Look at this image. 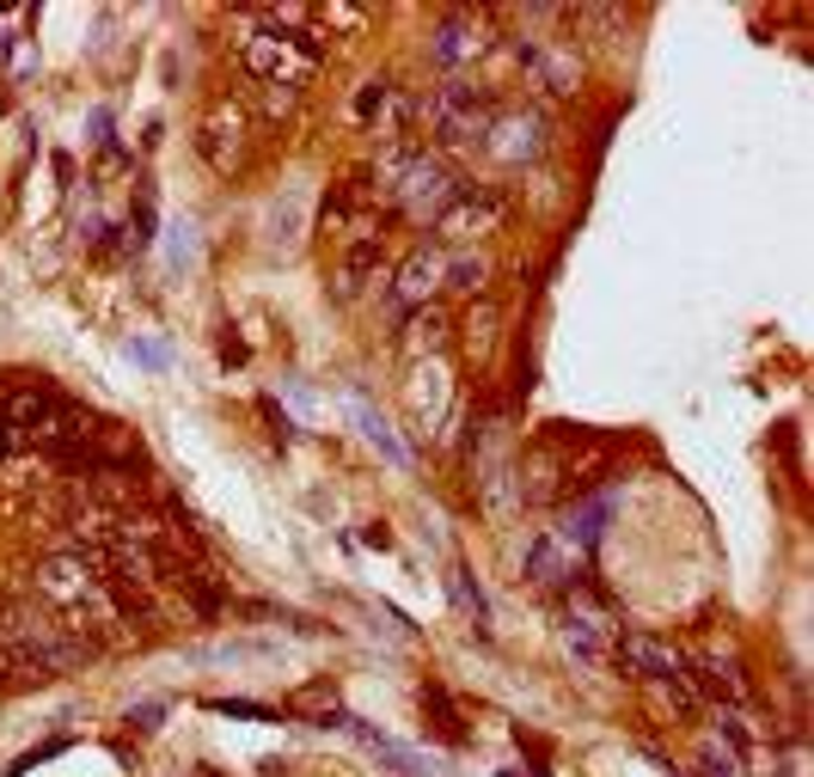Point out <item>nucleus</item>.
Returning a JSON list of instances; mask_svg holds the SVG:
<instances>
[{
    "instance_id": "obj_29",
    "label": "nucleus",
    "mask_w": 814,
    "mask_h": 777,
    "mask_svg": "<svg viewBox=\"0 0 814 777\" xmlns=\"http://www.w3.org/2000/svg\"><path fill=\"white\" fill-rule=\"evenodd\" d=\"M319 19H325V25H337V31H349V37H356V31L368 25V13H361V7H343V0H337V7H325Z\"/></svg>"
},
{
    "instance_id": "obj_4",
    "label": "nucleus",
    "mask_w": 814,
    "mask_h": 777,
    "mask_svg": "<svg viewBox=\"0 0 814 777\" xmlns=\"http://www.w3.org/2000/svg\"><path fill=\"white\" fill-rule=\"evenodd\" d=\"M454 197H459L454 171H447L442 159H428V154H416V166L404 171L399 185H392V209L411 214V221H435V214H442Z\"/></svg>"
},
{
    "instance_id": "obj_11",
    "label": "nucleus",
    "mask_w": 814,
    "mask_h": 777,
    "mask_svg": "<svg viewBox=\"0 0 814 777\" xmlns=\"http://www.w3.org/2000/svg\"><path fill=\"white\" fill-rule=\"evenodd\" d=\"M613 662L625 667V674H637V679H649V686H661V679H673V674H685V662L668 650V643H656V636H613Z\"/></svg>"
},
{
    "instance_id": "obj_27",
    "label": "nucleus",
    "mask_w": 814,
    "mask_h": 777,
    "mask_svg": "<svg viewBox=\"0 0 814 777\" xmlns=\"http://www.w3.org/2000/svg\"><path fill=\"white\" fill-rule=\"evenodd\" d=\"M497 319H502V312H497V300H478V307H471V343H478V349H490V337H497Z\"/></svg>"
},
{
    "instance_id": "obj_22",
    "label": "nucleus",
    "mask_w": 814,
    "mask_h": 777,
    "mask_svg": "<svg viewBox=\"0 0 814 777\" xmlns=\"http://www.w3.org/2000/svg\"><path fill=\"white\" fill-rule=\"evenodd\" d=\"M484 276H490L484 252H459V257H447V264H442V282H454L459 295H478V288H484Z\"/></svg>"
},
{
    "instance_id": "obj_9",
    "label": "nucleus",
    "mask_w": 814,
    "mask_h": 777,
    "mask_svg": "<svg viewBox=\"0 0 814 777\" xmlns=\"http://www.w3.org/2000/svg\"><path fill=\"white\" fill-rule=\"evenodd\" d=\"M490 49V25L484 19H442V25L428 31V56H435V68H466V62H478Z\"/></svg>"
},
{
    "instance_id": "obj_31",
    "label": "nucleus",
    "mask_w": 814,
    "mask_h": 777,
    "mask_svg": "<svg viewBox=\"0 0 814 777\" xmlns=\"http://www.w3.org/2000/svg\"><path fill=\"white\" fill-rule=\"evenodd\" d=\"M778 777H802V765H784V772H778Z\"/></svg>"
},
{
    "instance_id": "obj_16",
    "label": "nucleus",
    "mask_w": 814,
    "mask_h": 777,
    "mask_svg": "<svg viewBox=\"0 0 814 777\" xmlns=\"http://www.w3.org/2000/svg\"><path fill=\"white\" fill-rule=\"evenodd\" d=\"M521 62L539 74L545 92H576V80H582L576 56H564V49H545V43H521Z\"/></svg>"
},
{
    "instance_id": "obj_1",
    "label": "nucleus",
    "mask_w": 814,
    "mask_h": 777,
    "mask_svg": "<svg viewBox=\"0 0 814 777\" xmlns=\"http://www.w3.org/2000/svg\"><path fill=\"white\" fill-rule=\"evenodd\" d=\"M239 62L257 86H276V92H300V80L325 62V43L313 31H282V25H264L239 37Z\"/></svg>"
},
{
    "instance_id": "obj_20",
    "label": "nucleus",
    "mask_w": 814,
    "mask_h": 777,
    "mask_svg": "<svg viewBox=\"0 0 814 777\" xmlns=\"http://www.w3.org/2000/svg\"><path fill=\"white\" fill-rule=\"evenodd\" d=\"M423 717H428V729H435L447 747H466V717L454 710L447 686H423Z\"/></svg>"
},
{
    "instance_id": "obj_12",
    "label": "nucleus",
    "mask_w": 814,
    "mask_h": 777,
    "mask_svg": "<svg viewBox=\"0 0 814 777\" xmlns=\"http://www.w3.org/2000/svg\"><path fill=\"white\" fill-rule=\"evenodd\" d=\"M442 252H428V245H416L411 257L399 264V276H392V288H386V300L392 307H428V295L442 288Z\"/></svg>"
},
{
    "instance_id": "obj_24",
    "label": "nucleus",
    "mask_w": 814,
    "mask_h": 777,
    "mask_svg": "<svg viewBox=\"0 0 814 777\" xmlns=\"http://www.w3.org/2000/svg\"><path fill=\"white\" fill-rule=\"evenodd\" d=\"M716 735L728 741V753H735V759H747V753H754V729H747L741 710H723V717H716Z\"/></svg>"
},
{
    "instance_id": "obj_28",
    "label": "nucleus",
    "mask_w": 814,
    "mask_h": 777,
    "mask_svg": "<svg viewBox=\"0 0 814 777\" xmlns=\"http://www.w3.org/2000/svg\"><path fill=\"white\" fill-rule=\"evenodd\" d=\"M123 355H129V362H142V368H154V374L171 362V355L159 349V343H147V337H129V343H123Z\"/></svg>"
},
{
    "instance_id": "obj_7",
    "label": "nucleus",
    "mask_w": 814,
    "mask_h": 777,
    "mask_svg": "<svg viewBox=\"0 0 814 777\" xmlns=\"http://www.w3.org/2000/svg\"><path fill=\"white\" fill-rule=\"evenodd\" d=\"M484 147L502 159V166H527V159L545 154V116L539 111L497 116V123H490V135H484Z\"/></svg>"
},
{
    "instance_id": "obj_2",
    "label": "nucleus",
    "mask_w": 814,
    "mask_h": 777,
    "mask_svg": "<svg viewBox=\"0 0 814 777\" xmlns=\"http://www.w3.org/2000/svg\"><path fill=\"white\" fill-rule=\"evenodd\" d=\"M423 111L447 147H484L490 123L502 116L497 99H490V86H471V80H442L423 99Z\"/></svg>"
},
{
    "instance_id": "obj_8",
    "label": "nucleus",
    "mask_w": 814,
    "mask_h": 777,
    "mask_svg": "<svg viewBox=\"0 0 814 777\" xmlns=\"http://www.w3.org/2000/svg\"><path fill=\"white\" fill-rule=\"evenodd\" d=\"M92 588H99V564H86V557H74V552H56V557H43L37 564V593L56 612L74 607V600H86Z\"/></svg>"
},
{
    "instance_id": "obj_6",
    "label": "nucleus",
    "mask_w": 814,
    "mask_h": 777,
    "mask_svg": "<svg viewBox=\"0 0 814 777\" xmlns=\"http://www.w3.org/2000/svg\"><path fill=\"white\" fill-rule=\"evenodd\" d=\"M197 147L214 171H239L245 166V111L239 104H214L197 129Z\"/></svg>"
},
{
    "instance_id": "obj_19",
    "label": "nucleus",
    "mask_w": 814,
    "mask_h": 777,
    "mask_svg": "<svg viewBox=\"0 0 814 777\" xmlns=\"http://www.w3.org/2000/svg\"><path fill=\"white\" fill-rule=\"evenodd\" d=\"M416 154H423V147H416L411 135H392V142H380V154H373V190H386V197H392V185H399L404 171L416 166Z\"/></svg>"
},
{
    "instance_id": "obj_15",
    "label": "nucleus",
    "mask_w": 814,
    "mask_h": 777,
    "mask_svg": "<svg viewBox=\"0 0 814 777\" xmlns=\"http://www.w3.org/2000/svg\"><path fill=\"white\" fill-rule=\"evenodd\" d=\"M685 679H692V692L699 698H711V704H723V710L747 704V679L735 674V662H723V655H699Z\"/></svg>"
},
{
    "instance_id": "obj_23",
    "label": "nucleus",
    "mask_w": 814,
    "mask_h": 777,
    "mask_svg": "<svg viewBox=\"0 0 814 777\" xmlns=\"http://www.w3.org/2000/svg\"><path fill=\"white\" fill-rule=\"evenodd\" d=\"M447 581H454V600L466 607V619L478 624V636H490V600H484L478 588H471V576H466V569H454Z\"/></svg>"
},
{
    "instance_id": "obj_30",
    "label": "nucleus",
    "mask_w": 814,
    "mask_h": 777,
    "mask_svg": "<svg viewBox=\"0 0 814 777\" xmlns=\"http://www.w3.org/2000/svg\"><path fill=\"white\" fill-rule=\"evenodd\" d=\"M159 717H166V704H142V710H129V722H135V729H159Z\"/></svg>"
},
{
    "instance_id": "obj_13",
    "label": "nucleus",
    "mask_w": 814,
    "mask_h": 777,
    "mask_svg": "<svg viewBox=\"0 0 814 777\" xmlns=\"http://www.w3.org/2000/svg\"><path fill=\"white\" fill-rule=\"evenodd\" d=\"M564 650H570L582 667H606V662H613V624H606V612L576 607L570 619H564Z\"/></svg>"
},
{
    "instance_id": "obj_3",
    "label": "nucleus",
    "mask_w": 814,
    "mask_h": 777,
    "mask_svg": "<svg viewBox=\"0 0 814 777\" xmlns=\"http://www.w3.org/2000/svg\"><path fill=\"white\" fill-rule=\"evenodd\" d=\"M502 214H509V197L497 185H471V190L459 185V197L435 214V226H442L447 245H471V240H484V233H497Z\"/></svg>"
},
{
    "instance_id": "obj_26",
    "label": "nucleus",
    "mask_w": 814,
    "mask_h": 777,
    "mask_svg": "<svg viewBox=\"0 0 814 777\" xmlns=\"http://www.w3.org/2000/svg\"><path fill=\"white\" fill-rule=\"evenodd\" d=\"M699 772H704V777H747V772H741V759H735L728 747H716V741L699 753Z\"/></svg>"
},
{
    "instance_id": "obj_21",
    "label": "nucleus",
    "mask_w": 814,
    "mask_h": 777,
    "mask_svg": "<svg viewBox=\"0 0 814 777\" xmlns=\"http://www.w3.org/2000/svg\"><path fill=\"white\" fill-rule=\"evenodd\" d=\"M349 417H356V423H361V435H368L373 447H380L386 459H392V466H411V453H404V441L392 435V429H386V423H380V417H373L368 404H349Z\"/></svg>"
},
{
    "instance_id": "obj_5",
    "label": "nucleus",
    "mask_w": 814,
    "mask_h": 777,
    "mask_svg": "<svg viewBox=\"0 0 814 777\" xmlns=\"http://www.w3.org/2000/svg\"><path fill=\"white\" fill-rule=\"evenodd\" d=\"M319 226L337 233L343 245H349V240H373V185H361V178L331 185L325 209H319Z\"/></svg>"
},
{
    "instance_id": "obj_17",
    "label": "nucleus",
    "mask_w": 814,
    "mask_h": 777,
    "mask_svg": "<svg viewBox=\"0 0 814 777\" xmlns=\"http://www.w3.org/2000/svg\"><path fill=\"white\" fill-rule=\"evenodd\" d=\"M447 349V312L442 307H416L411 319H404V355H442Z\"/></svg>"
},
{
    "instance_id": "obj_10",
    "label": "nucleus",
    "mask_w": 814,
    "mask_h": 777,
    "mask_svg": "<svg viewBox=\"0 0 814 777\" xmlns=\"http://www.w3.org/2000/svg\"><path fill=\"white\" fill-rule=\"evenodd\" d=\"M386 269V240L373 233V240H349L337 257V276H331V300H356L368 282H380Z\"/></svg>"
},
{
    "instance_id": "obj_18",
    "label": "nucleus",
    "mask_w": 814,
    "mask_h": 777,
    "mask_svg": "<svg viewBox=\"0 0 814 777\" xmlns=\"http://www.w3.org/2000/svg\"><path fill=\"white\" fill-rule=\"evenodd\" d=\"M606 514H613V496H594V502H582V509L570 514V526L557 533V539H564V552H594Z\"/></svg>"
},
{
    "instance_id": "obj_14",
    "label": "nucleus",
    "mask_w": 814,
    "mask_h": 777,
    "mask_svg": "<svg viewBox=\"0 0 814 777\" xmlns=\"http://www.w3.org/2000/svg\"><path fill=\"white\" fill-rule=\"evenodd\" d=\"M521 576H527L533 588H570L576 581V552H564V539L557 533H539L527 545V557H521Z\"/></svg>"
},
{
    "instance_id": "obj_25",
    "label": "nucleus",
    "mask_w": 814,
    "mask_h": 777,
    "mask_svg": "<svg viewBox=\"0 0 814 777\" xmlns=\"http://www.w3.org/2000/svg\"><path fill=\"white\" fill-rule=\"evenodd\" d=\"M392 99H399V86H392V80H368V86H361V99H356V116H361V123H373V116H386V104H392Z\"/></svg>"
}]
</instances>
